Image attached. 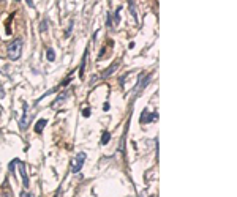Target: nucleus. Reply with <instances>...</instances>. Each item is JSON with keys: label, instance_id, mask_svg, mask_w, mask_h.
<instances>
[{"label": "nucleus", "instance_id": "obj_1", "mask_svg": "<svg viewBox=\"0 0 237 197\" xmlns=\"http://www.w3.org/2000/svg\"><path fill=\"white\" fill-rule=\"evenodd\" d=\"M21 52H22V40L21 38H18V40H14L13 43L8 46V59L10 60H18L19 57H21Z\"/></svg>", "mask_w": 237, "mask_h": 197}, {"label": "nucleus", "instance_id": "obj_2", "mask_svg": "<svg viewBox=\"0 0 237 197\" xmlns=\"http://www.w3.org/2000/svg\"><path fill=\"white\" fill-rule=\"evenodd\" d=\"M84 161H85V153L81 152V153L76 156L75 163H73V166H71V172H73V173H77V172H79L81 169H82V166H84Z\"/></svg>", "mask_w": 237, "mask_h": 197}, {"label": "nucleus", "instance_id": "obj_3", "mask_svg": "<svg viewBox=\"0 0 237 197\" xmlns=\"http://www.w3.org/2000/svg\"><path fill=\"white\" fill-rule=\"evenodd\" d=\"M158 118V114L157 112H149V110H144L141 114V117H139V122H141V125H147V123L153 122Z\"/></svg>", "mask_w": 237, "mask_h": 197}, {"label": "nucleus", "instance_id": "obj_4", "mask_svg": "<svg viewBox=\"0 0 237 197\" xmlns=\"http://www.w3.org/2000/svg\"><path fill=\"white\" fill-rule=\"evenodd\" d=\"M119 66H120V60L112 61V63L109 65V66H108V68H106V69H104V71L101 73V74H100V77H101V79H106V77L112 76L115 71H117V68H119Z\"/></svg>", "mask_w": 237, "mask_h": 197}, {"label": "nucleus", "instance_id": "obj_5", "mask_svg": "<svg viewBox=\"0 0 237 197\" xmlns=\"http://www.w3.org/2000/svg\"><path fill=\"white\" fill-rule=\"evenodd\" d=\"M14 163L19 166V172H21V178H22V184L24 188H29V177H27V172H25V164L19 159H14Z\"/></svg>", "mask_w": 237, "mask_h": 197}, {"label": "nucleus", "instance_id": "obj_6", "mask_svg": "<svg viewBox=\"0 0 237 197\" xmlns=\"http://www.w3.org/2000/svg\"><path fill=\"white\" fill-rule=\"evenodd\" d=\"M150 79H152V74H146L144 80H142V74H141L138 79V84H136V87H134V92H139L141 88H146V85L150 82Z\"/></svg>", "mask_w": 237, "mask_h": 197}, {"label": "nucleus", "instance_id": "obj_7", "mask_svg": "<svg viewBox=\"0 0 237 197\" xmlns=\"http://www.w3.org/2000/svg\"><path fill=\"white\" fill-rule=\"evenodd\" d=\"M67 98H68V93H67V92H62V93H60L59 96H57L56 101H52L51 107H52V109H57V107H59L60 104H63L65 101H67Z\"/></svg>", "mask_w": 237, "mask_h": 197}, {"label": "nucleus", "instance_id": "obj_8", "mask_svg": "<svg viewBox=\"0 0 237 197\" xmlns=\"http://www.w3.org/2000/svg\"><path fill=\"white\" fill-rule=\"evenodd\" d=\"M87 57H89V49H85L82 60H81V66H79V77H84V69H85V63H87Z\"/></svg>", "mask_w": 237, "mask_h": 197}, {"label": "nucleus", "instance_id": "obj_9", "mask_svg": "<svg viewBox=\"0 0 237 197\" xmlns=\"http://www.w3.org/2000/svg\"><path fill=\"white\" fill-rule=\"evenodd\" d=\"M128 8H130V13H131V16H133V19L138 22V10H136L134 0H128Z\"/></svg>", "mask_w": 237, "mask_h": 197}, {"label": "nucleus", "instance_id": "obj_10", "mask_svg": "<svg viewBox=\"0 0 237 197\" xmlns=\"http://www.w3.org/2000/svg\"><path fill=\"white\" fill-rule=\"evenodd\" d=\"M19 128L24 131L27 128V103H24V114H22V118L19 122Z\"/></svg>", "mask_w": 237, "mask_h": 197}, {"label": "nucleus", "instance_id": "obj_11", "mask_svg": "<svg viewBox=\"0 0 237 197\" xmlns=\"http://www.w3.org/2000/svg\"><path fill=\"white\" fill-rule=\"evenodd\" d=\"M46 123H48V120H46V118H41V120H38L37 125H35V133L41 134L43 129H44V126H46Z\"/></svg>", "mask_w": 237, "mask_h": 197}, {"label": "nucleus", "instance_id": "obj_12", "mask_svg": "<svg viewBox=\"0 0 237 197\" xmlns=\"http://www.w3.org/2000/svg\"><path fill=\"white\" fill-rule=\"evenodd\" d=\"M109 140H111V134H109V131H104L103 136H101V144H103V145H106V144H109Z\"/></svg>", "mask_w": 237, "mask_h": 197}, {"label": "nucleus", "instance_id": "obj_13", "mask_svg": "<svg viewBox=\"0 0 237 197\" xmlns=\"http://www.w3.org/2000/svg\"><path fill=\"white\" fill-rule=\"evenodd\" d=\"M120 11H122V6H117V10L114 11V24H120Z\"/></svg>", "mask_w": 237, "mask_h": 197}, {"label": "nucleus", "instance_id": "obj_14", "mask_svg": "<svg viewBox=\"0 0 237 197\" xmlns=\"http://www.w3.org/2000/svg\"><path fill=\"white\" fill-rule=\"evenodd\" d=\"M46 57H48L49 61H54V60H56V52H54V49H48V52H46Z\"/></svg>", "mask_w": 237, "mask_h": 197}, {"label": "nucleus", "instance_id": "obj_15", "mask_svg": "<svg viewBox=\"0 0 237 197\" xmlns=\"http://www.w3.org/2000/svg\"><path fill=\"white\" fill-rule=\"evenodd\" d=\"M46 30H48V19H43L41 24H40V32H41V33H44Z\"/></svg>", "mask_w": 237, "mask_h": 197}, {"label": "nucleus", "instance_id": "obj_16", "mask_svg": "<svg viewBox=\"0 0 237 197\" xmlns=\"http://www.w3.org/2000/svg\"><path fill=\"white\" fill-rule=\"evenodd\" d=\"M73 27H75V21H70V25H68V30L65 32V36H70V33H71V30H73Z\"/></svg>", "mask_w": 237, "mask_h": 197}, {"label": "nucleus", "instance_id": "obj_17", "mask_svg": "<svg viewBox=\"0 0 237 197\" xmlns=\"http://www.w3.org/2000/svg\"><path fill=\"white\" fill-rule=\"evenodd\" d=\"M106 25H108V27H109V29H111V27H112V21H111V14H109V13H108V14H106Z\"/></svg>", "mask_w": 237, "mask_h": 197}, {"label": "nucleus", "instance_id": "obj_18", "mask_svg": "<svg viewBox=\"0 0 237 197\" xmlns=\"http://www.w3.org/2000/svg\"><path fill=\"white\" fill-rule=\"evenodd\" d=\"M82 115H84L85 118L90 117V109H84V110H82Z\"/></svg>", "mask_w": 237, "mask_h": 197}, {"label": "nucleus", "instance_id": "obj_19", "mask_svg": "<svg viewBox=\"0 0 237 197\" xmlns=\"http://www.w3.org/2000/svg\"><path fill=\"white\" fill-rule=\"evenodd\" d=\"M25 3H27V6H30V8H35V3H33V0H25Z\"/></svg>", "mask_w": 237, "mask_h": 197}, {"label": "nucleus", "instance_id": "obj_20", "mask_svg": "<svg viewBox=\"0 0 237 197\" xmlns=\"http://www.w3.org/2000/svg\"><path fill=\"white\" fill-rule=\"evenodd\" d=\"M3 98H5V92H3L2 85H0V99H3Z\"/></svg>", "mask_w": 237, "mask_h": 197}, {"label": "nucleus", "instance_id": "obj_21", "mask_svg": "<svg viewBox=\"0 0 237 197\" xmlns=\"http://www.w3.org/2000/svg\"><path fill=\"white\" fill-rule=\"evenodd\" d=\"M103 109H104V110H109V103H104Z\"/></svg>", "mask_w": 237, "mask_h": 197}, {"label": "nucleus", "instance_id": "obj_22", "mask_svg": "<svg viewBox=\"0 0 237 197\" xmlns=\"http://www.w3.org/2000/svg\"><path fill=\"white\" fill-rule=\"evenodd\" d=\"M21 197H32V196H30V194H27V192L24 191V192H22V194H21Z\"/></svg>", "mask_w": 237, "mask_h": 197}, {"label": "nucleus", "instance_id": "obj_23", "mask_svg": "<svg viewBox=\"0 0 237 197\" xmlns=\"http://www.w3.org/2000/svg\"><path fill=\"white\" fill-rule=\"evenodd\" d=\"M3 197H11L10 194H3Z\"/></svg>", "mask_w": 237, "mask_h": 197}, {"label": "nucleus", "instance_id": "obj_24", "mask_svg": "<svg viewBox=\"0 0 237 197\" xmlns=\"http://www.w3.org/2000/svg\"><path fill=\"white\" fill-rule=\"evenodd\" d=\"M14 2H19V0H14Z\"/></svg>", "mask_w": 237, "mask_h": 197}, {"label": "nucleus", "instance_id": "obj_25", "mask_svg": "<svg viewBox=\"0 0 237 197\" xmlns=\"http://www.w3.org/2000/svg\"><path fill=\"white\" fill-rule=\"evenodd\" d=\"M0 2H3V0H0Z\"/></svg>", "mask_w": 237, "mask_h": 197}]
</instances>
